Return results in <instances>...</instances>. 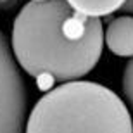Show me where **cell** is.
I'll use <instances>...</instances> for the list:
<instances>
[{
	"instance_id": "obj_2",
	"label": "cell",
	"mask_w": 133,
	"mask_h": 133,
	"mask_svg": "<svg viewBox=\"0 0 133 133\" xmlns=\"http://www.w3.org/2000/svg\"><path fill=\"white\" fill-rule=\"evenodd\" d=\"M24 133H133V121L126 104L111 88L76 79L36 100Z\"/></svg>"
},
{
	"instance_id": "obj_7",
	"label": "cell",
	"mask_w": 133,
	"mask_h": 133,
	"mask_svg": "<svg viewBox=\"0 0 133 133\" xmlns=\"http://www.w3.org/2000/svg\"><path fill=\"white\" fill-rule=\"evenodd\" d=\"M21 4H23V0H0V10L10 12V10L17 9Z\"/></svg>"
},
{
	"instance_id": "obj_1",
	"label": "cell",
	"mask_w": 133,
	"mask_h": 133,
	"mask_svg": "<svg viewBox=\"0 0 133 133\" xmlns=\"http://www.w3.org/2000/svg\"><path fill=\"white\" fill-rule=\"evenodd\" d=\"M10 49L17 66L33 78L76 81L99 62L104 26L99 17L76 14L66 0L30 2L14 19Z\"/></svg>"
},
{
	"instance_id": "obj_8",
	"label": "cell",
	"mask_w": 133,
	"mask_h": 133,
	"mask_svg": "<svg viewBox=\"0 0 133 133\" xmlns=\"http://www.w3.org/2000/svg\"><path fill=\"white\" fill-rule=\"evenodd\" d=\"M121 10H123V12H126V14H133V0H128V2H126V5H124Z\"/></svg>"
},
{
	"instance_id": "obj_3",
	"label": "cell",
	"mask_w": 133,
	"mask_h": 133,
	"mask_svg": "<svg viewBox=\"0 0 133 133\" xmlns=\"http://www.w3.org/2000/svg\"><path fill=\"white\" fill-rule=\"evenodd\" d=\"M28 95L19 66L0 31V133H24Z\"/></svg>"
},
{
	"instance_id": "obj_9",
	"label": "cell",
	"mask_w": 133,
	"mask_h": 133,
	"mask_svg": "<svg viewBox=\"0 0 133 133\" xmlns=\"http://www.w3.org/2000/svg\"><path fill=\"white\" fill-rule=\"evenodd\" d=\"M31 2H38L40 4V2H47V0H31Z\"/></svg>"
},
{
	"instance_id": "obj_6",
	"label": "cell",
	"mask_w": 133,
	"mask_h": 133,
	"mask_svg": "<svg viewBox=\"0 0 133 133\" xmlns=\"http://www.w3.org/2000/svg\"><path fill=\"white\" fill-rule=\"evenodd\" d=\"M123 94L133 109V59L126 64L123 73Z\"/></svg>"
},
{
	"instance_id": "obj_4",
	"label": "cell",
	"mask_w": 133,
	"mask_h": 133,
	"mask_svg": "<svg viewBox=\"0 0 133 133\" xmlns=\"http://www.w3.org/2000/svg\"><path fill=\"white\" fill-rule=\"evenodd\" d=\"M104 42L114 55L133 59V16L124 14L109 21Z\"/></svg>"
},
{
	"instance_id": "obj_5",
	"label": "cell",
	"mask_w": 133,
	"mask_h": 133,
	"mask_svg": "<svg viewBox=\"0 0 133 133\" xmlns=\"http://www.w3.org/2000/svg\"><path fill=\"white\" fill-rule=\"evenodd\" d=\"M69 7L85 17H104L121 10L128 0H66Z\"/></svg>"
}]
</instances>
